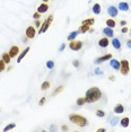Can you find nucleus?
Here are the masks:
<instances>
[{
    "instance_id": "obj_18",
    "label": "nucleus",
    "mask_w": 131,
    "mask_h": 132,
    "mask_svg": "<svg viewBox=\"0 0 131 132\" xmlns=\"http://www.w3.org/2000/svg\"><path fill=\"white\" fill-rule=\"evenodd\" d=\"M112 45H113V47H114L115 50H121V43H120V40L119 38H117V37H114L112 40Z\"/></svg>"
},
{
    "instance_id": "obj_41",
    "label": "nucleus",
    "mask_w": 131,
    "mask_h": 132,
    "mask_svg": "<svg viewBox=\"0 0 131 132\" xmlns=\"http://www.w3.org/2000/svg\"><path fill=\"white\" fill-rule=\"evenodd\" d=\"M120 25H121V26H126V25H127V20H121V22H120Z\"/></svg>"
},
{
    "instance_id": "obj_40",
    "label": "nucleus",
    "mask_w": 131,
    "mask_h": 132,
    "mask_svg": "<svg viewBox=\"0 0 131 132\" xmlns=\"http://www.w3.org/2000/svg\"><path fill=\"white\" fill-rule=\"evenodd\" d=\"M127 46L131 50V38H130V40H128V41H127Z\"/></svg>"
},
{
    "instance_id": "obj_13",
    "label": "nucleus",
    "mask_w": 131,
    "mask_h": 132,
    "mask_svg": "<svg viewBox=\"0 0 131 132\" xmlns=\"http://www.w3.org/2000/svg\"><path fill=\"white\" fill-rule=\"evenodd\" d=\"M110 61V65L114 69V70H119L120 69V61L117 59H110L109 60Z\"/></svg>"
},
{
    "instance_id": "obj_25",
    "label": "nucleus",
    "mask_w": 131,
    "mask_h": 132,
    "mask_svg": "<svg viewBox=\"0 0 131 132\" xmlns=\"http://www.w3.org/2000/svg\"><path fill=\"white\" fill-rule=\"evenodd\" d=\"M76 104L78 105V106H83L84 104H86V98H85V97H79V98H77Z\"/></svg>"
},
{
    "instance_id": "obj_10",
    "label": "nucleus",
    "mask_w": 131,
    "mask_h": 132,
    "mask_svg": "<svg viewBox=\"0 0 131 132\" xmlns=\"http://www.w3.org/2000/svg\"><path fill=\"white\" fill-rule=\"evenodd\" d=\"M29 50H31V47L27 46V47H25V49L22 51V53H20V54L17 56V63H20V61H22V60L26 56V54H27V53L29 52Z\"/></svg>"
},
{
    "instance_id": "obj_5",
    "label": "nucleus",
    "mask_w": 131,
    "mask_h": 132,
    "mask_svg": "<svg viewBox=\"0 0 131 132\" xmlns=\"http://www.w3.org/2000/svg\"><path fill=\"white\" fill-rule=\"evenodd\" d=\"M69 49L72 51H79L83 49V42L78 40H72L69 43Z\"/></svg>"
},
{
    "instance_id": "obj_37",
    "label": "nucleus",
    "mask_w": 131,
    "mask_h": 132,
    "mask_svg": "<svg viewBox=\"0 0 131 132\" xmlns=\"http://www.w3.org/2000/svg\"><path fill=\"white\" fill-rule=\"evenodd\" d=\"M72 65L73 67H76V68H78L80 65V62L78 61V60H75V61H72Z\"/></svg>"
},
{
    "instance_id": "obj_42",
    "label": "nucleus",
    "mask_w": 131,
    "mask_h": 132,
    "mask_svg": "<svg viewBox=\"0 0 131 132\" xmlns=\"http://www.w3.org/2000/svg\"><path fill=\"white\" fill-rule=\"evenodd\" d=\"M61 130H62V131H67V130H68V127H67V125H62V127H61Z\"/></svg>"
},
{
    "instance_id": "obj_44",
    "label": "nucleus",
    "mask_w": 131,
    "mask_h": 132,
    "mask_svg": "<svg viewBox=\"0 0 131 132\" xmlns=\"http://www.w3.org/2000/svg\"><path fill=\"white\" fill-rule=\"evenodd\" d=\"M105 131L106 130H105V129H103V128L102 129H98V130H97V132H105Z\"/></svg>"
},
{
    "instance_id": "obj_48",
    "label": "nucleus",
    "mask_w": 131,
    "mask_h": 132,
    "mask_svg": "<svg viewBox=\"0 0 131 132\" xmlns=\"http://www.w3.org/2000/svg\"><path fill=\"white\" fill-rule=\"evenodd\" d=\"M89 1H92V0H89Z\"/></svg>"
},
{
    "instance_id": "obj_27",
    "label": "nucleus",
    "mask_w": 131,
    "mask_h": 132,
    "mask_svg": "<svg viewBox=\"0 0 131 132\" xmlns=\"http://www.w3.org/2000/svg\"><path fill=\"white\" fill-rule=\"evenodd\" d=\"M63 89H64V86H62V85H61V86H59L58 88H56L55 90L52 93V96H56V95H59L62 90H63Z\"/></svg>"
},
{
    "instance_id": "obj_28",
    "label": "nucleus",
    "mask_w": 131,
    "mask_h": 132,
    "mask_svg": "<svg viewBox=\"0 0 131 132\" xmlns=\"http://www.w3.org/2000/svg\"><path fill=\"white\" fill-rule=\"evenodd\" d=\"M16 127V124L15 123H10V124H8V125H6V127L4 128V131L5 132H7V131H10V130H13V129Z\"/></svg>"
},
{
    "instance_id": "obj_24",
    "label": "nucleus",
    "mask_w": 131,
    "mask_h": 132,
    "mask_svg": "<svg viewBox=\"0 0 131 132\" xmlns=\"http://www.w3.org/2000/svg\"><path fill=\"white\" fill-rule=\"evenodd\" d=\"M89 28H91V26H88V25H80V27L78 28V32H79V34H85L86 32L89 31Z\"/></svg>"
},
{
    "instance_id": "obj_36",
    "label": "nucleus",
    "mask_w": 131,
    "mask_h": 132,
    "mask_svg": "<svg viewBox=\"0 0 131 132\" xmlns=\"http://www.w3.org/2000/svg\"><path fill=\"white\" fill-rule=\"evenodd\" d=\"M40 17H41V14L38 13V11H36V13H34V15H33V18H34L35 20H36V19H40Z\"/></svg>"
},
{
    "instance_id": "obj_20",
    "label": "nucleus",
    "mask_w": 131,
    "mask_h": 132,
    "mask_svg": "<svg viewBox=\"0 0 131 132\" xmlns=\"http://www.w3.org/2000/svg\"><path fill=\"white\" fill-rule=\"evenodd\" d=\"M105 24H106V26H108V27H110V28H114L115 26H117V22H115V20L113 19V18L106 19Z\"/></svg>"
},
{
    "instance_id": "obj_33",
    "label": "nucleus",
    "mask_w": 131,
    "mask_h": 132,
    "mask_svg": "<svg viewBox=\"0 0 131 132\" xmlns=\"http://www.w3.org/2000/svg\"><path fill=\"white\" fill-rule=\"evenodd\" d=\"M45 102H46V97H42L40 100V102H38V105H40V106H43V105L45 104Z\"/></svg>"
},
{
    "instance_id": "obj_3",
    "label": "nucleus",
    "mask_w": 131,
    "mask_h": 132,
    "mask_svg": "<svg viewBox=\"0 0 131 132\" xmlns=\"http://www.w3.org/2000/svg\"><path fill=\"white\" fill-rule=\"evenodd\" d=\"M119 71H120L122 76H128L130 73V63L128 60L123 59L120 61V69H119Z\"/></svg>"
},
{
    "instance_id": "obj_6",
    "label": "nucleus",
    "mask_w": 131,
    "mask_h": 132,
    "mask_svg": "<svg viewBox=\"0 0 131 132\" xmlns=\"http://www.w3.org/2000/svg\"><path fill=\"white\" fill-rule=\"evenodd\" d=\"M35 35H36V29H35V27L34 26H28V27L26 28L25 36H27L29 40H32V38L35 37Z\"/></svg>"
},
{
    "instance_id": "obj_46",
    "label": "nucleus",
    "mask_w": 131,
    "mask_h": 132,
    "mask_svg": "<svg viewBox=\"0 0 131 132\" xmlns=\"http://www.w3.org/2000/svg\"><path fill=\"white\" fill-rule=\"evenodd\" d=\"M43 2H45V4H47V1H49V0H42Z\"/></svg>"
},
{
    "instance_id": "obj_38",
    "label": "nucleus",
    "mask_w": 131,
    "mask_h": 132,
    "mask_svg": "<svg viewBox=\"0 0 131 132\" xmlns=\"http://www.w3.org/2000/svg\"><path fill=\"white\" fill-rule=\"evenodd\" d=\"M64 49H66V43H62L60 45V47H59V52H62Z\"/></svg>"
},
{
    "instance_id": "obj_17",
    "label": "nucleus",
    "mask_w": 131,
    "mask_h": 132,
    "mask_svg": "<svg viewBox=\"0 0 131 132\" xmlns=\"http://www.w3.org/2000/svg\"><path fill=\"white\" fill-rule=\"evenodd\" d=\"M120 124H121L122 128H128V127H129V124H130V119L128 118V116H126V118H122L120 120Z\"/></svg>"
},
{
    "instance_id": "obj_35",
    "label": "nucleus",
    "mask_w": 131,
    "mask_h": 132,
    "mask_svg": "<svg viewBox=\"0 0 131 132\" xmlns=\"http://www.w3.org/2000/svg\"><path fill=\"white\" fill-rule=\"evenodd\" d=\"M95 75H97V76H102V75H103V71L101 70L100 68H96V69H95Z\"/></svg>"
},
{
    "instance_id": "obj_2",
    "label": "nucleus",
    "mask_w": 131,
    "mask_h": 132,
    "mask_svg": "<svg viewBox=\"0 0 131 132\" xmlns=\"http://www.w3.org/2000/svg\"><path fill=\"white\" fill-rule=\"evenodd\" d=\"M69 121L73 124L78 125L80 128H84V127H87L88 125V120L85 118V116L80 115V114H76V113H72L69 115Z\"/></svg>"
},
{
    "instance_id": "obj_26",
    "label": "nucleus",
    "mask_w": 131,
    "mask_h": 132,
    "mask_svg": "<svg viewBox=\"0 0 131 132\" xmlns=\"http://www.w3.org/2000/svg\"><path fill=\"white\" fill-rule=\"evenodd\" d=\"M50 86H51V84H50L46 80V81H43L42 82V85H41V89H42V90H46V89L50 88Z\"/></svg>"
},
{
    "instance_id": "obj_7",
    "label": "nucleus",
    "mask_w": 131,
    "mask_h": 132,
    "mask_svg": "<svg viewBox=\"0 0 131 132\" xmlns=\"http://www.w3.org/2000/svg\"><path fill=\"white\" fill-rule=\"evenodd\" d=\"M110 59H112V54H111V53H106V54H104L102 56H100V58L95 59L94 63L95 64H101V63H103L104 61H109Z\"/></svg>"
},
{
    "instance_id": "obj_39",
    "label": "nucleus",
    "mask_w": 131,
    "mask_h": 132,
    "mask_svg": "<svg viewBox=\"0 0 131 132\" xmlns=\"http://www.w3.org/2000/svg\"><path fill=\"white\" fill-rule=\"evenodd\" d=\"M121 32H122V33H128V32H129V28L126 27V26H123V27H122V29H121Z\"/></svg>"
},
{
    "instance_id": "obj_32",
    "label": "nucleus",
    "mask_w": 131,
    "mask_h": 132,
    "mask_svg": "<svg viewBox=\"0 0 131 132\" xmlns=\"http://www.w3.org/2000/svg\"><path fill=\"white\" fill-rule=\"evenodd\" d=\"M46 67H47V69H53V68H54V61L49 60V61L46 62Z\"/></svg>"
},
{
    "instance_id": "obj_34",
    "label": "nucleus",
    "mask_w": 131,
    "mask_h": 132,
    "mask_svg": "<svg viewBox=\"0 0 131 132\" xmlns=\"http://www.w3.org/2000/svg\"><path fill=\"white\" fill-rule=\"evenodd\" d=\"M34 25H35V28H38V27H41V25H42V23L40 22V19H36L34 22Z\"/></svg>"
},
{
    "instance_id": "obj_23",
    "label": "nucleus",
    "mask_w": 131,
    "mask_h": 132,
    "mask_svg": "<svg viewBox=\"0 0 131 132\" xmlns=\"http://www.w3.org/2000/svg\"><path fill=\"white\" fill-rule=\"evenodd\" d=\"M1 59L5 61V63H6V64H9V63H10V61H11V58H10L9 53H2Z\"/></svg>"
},
{
    "instance_id": "obj_22",
    "label": "nucleus",
    "mask_w": 131,
    "mask_h": 132,
    "mask_svg": "<svg viewBox=\"0 0 131 132\" xmlns=\"http://www.w3.org/2000/svg\"><path fill=\"white\" fill-rule=\"evenodd\" d=\"M95 24V18H86L81 22V25H88V26H92Z\"/></svg>"
},
{
    "instance_id": "obj_43",
    "label": "nucleus",
    "mask_w": 131,
    "mask_h": 132,
    "mask_svg": "<svg viewBox=\"0 0 131 132\" xmlns=\"http://www.w3.org/2000/svg\"><path fill=\"white\" fill-rule=\"evenodd\" d=\"M109 79L111 80V81H115V77H114V76H110Z\"/></svg>"
},
{
    "instance_id": "obj_16",
    "label": "nucleus",
    "mask_w": 131,
    "mask_h": 132,
    "mask_svg": "<svg viewBox=\"0 0 131 132\" xmlns=\"http://www.w3.org/2000/svg\"><path fill=\"white\" fill-rule=\"evenodd\" d=\"M118 9L121 11H129V4L128 2H120L118 6Z\"/></svg>"
},
{
    "instance_id": "obj_30",
    "label": "nucleus",
    "mask_w": 131,
    "mask_h": 132,
    "mask_svg": "<svg viewBox=\"0 0 131 132\" xmlns=\"http://www.w3.org/2000/svg\"><path fill=\"white\" fill-rule=\"evenodd\" d=\"M95 114H96L97 118H104V116H105V112H104V111H102V110H97Z\"/></svg>"
},
{
    "instance_id": "obj_29",
    "label": "nucleus",
    "mask_w": 131,
    "mask_h": 132,
    "mask_svg": "<svg viewBox=\"0 0 131 132\" xmlns=\"http://www.w3.org/2000/svg\"><path fill=\"white\" fill-rule=\"evenodd\" d=\"M119 122H120V118H119V116H115V118L111 119V125L112 127H115Z\"/></svg>"
},
{
    "instance_id": "obj_15",
    "label": "nucleus",
    "mask_w": 131,
    "mask_h": 132,
    "mask_svg": "<svg viewBox=\"0 0 131 132\" xmlns=\"http://www.w3.org/2000/svg\"><path fill=\"white\" fill-rule=\"evenodd\" d=\"M113 112L115 114H122L124 112V106L122 104H117L114 106V109H113Z\"/></svg>"
},
{
    "instance_id": "obj_9",
    "label": "nucleus",
    "mask_w": 131,
    "mask_h": 132,
    "mask_svg": "<svg viewBox=\"0 0 131 132\" xmlns=\"http://www.w3.org/2000/svg\"><path fill=\"white\" fill-rule=\"evenodd\" d=\"M8 53H9V55H10V58H11V59L16 58V56L18 55V53H19V47L17 46V45L11 46L10 49H9V51H8Z\"/></svg>"
},
{
    "instance_id": "obj_19",
    "label": "nucleus",
    "mask_w": 131,
    "mask_h": 132,
    "mask_svg": "<svg viewBox=\"0 0 131 132\" xmlns=\"http://www.w3.org/2000/svg\"><path fill=\"white\" fill-rule=\"evenodd\" d=\"M102 13V7H101L100 4H95L93 5V14L95 15H100Z\"/></svg>"
},
{
    "instance_id": "obj_11",
    "label": "nucleus",
    "mask_w": 131,
    "mask_h": 132,
    "mask_svg": "<svg viewBox=\"0 0 131 132\" xmlns=\"http://www.w3.org/2000/svg\"><path fill=\"white\" fill-rule=\"evenodd\" d=\"M109 44H110L109 37H102L98 40V46H101V47H108Z\"/></svg>"
},
{
    "instance_id": "obj_45",
    "label": "nucleus",
    "mask_w": 131,
    "mask_h": 132,
    "mask_svg": "<svg viewBox=\"0 0 131 132\" xmlns=\"http://www.w3.org/2000/svg\"><path fill=\"white\" fill-rule=\"evenodd\" d=\"M50 130H51V131L55 130V127H54V125H51V128H50Z\"/></svg>"
},
{
    "instance_id": "obj_31",
    "label": "nucleus",
    "mask_w": 131,
    "mask_h": 132,
    "mask_svg": "<svg viewBox=\"0 0 131 132\" xmlns=\"http://www.w3.org/2000/svg\"><path fill=\"white\" fill-rule=\"evenodd\" d=\"M6 70V63H5V61L4 60H0V72H2V71H5Z\"/></svg>"
},
{
    "instance_id": "obj_21",
    "label": "nucleus",
    "mask_w": 131,
    "mask_h": 132,
    "mask_svg": "<svg viewBox=\"0 0 131 132\" xmlns=\"http://www.w3.org/2000/svg\"><path fill=\"white\" fill-rule=\"evenodd\" d=\"M78 34H79V32H78V31H72V32H71L70 34L67 36V40L69 41V42H70V41H72V40H76V37L78 36Z\"/></svg>"
},
{
    "instance_id": "obj_4",
    "label": "nucleus",
    "mask_w": 131,
    "mask_h": 132,
    "mask_svg": "<svg viewBox=\"0 0 131 132\" xmlns=\"http://www.w3.org/2000/svg\"><path fill=\"white\" fill-rule=\"evenodd\" d=\"M52 22H53V15H50V16L42 23V25H41L40 29H38V34H43V33H45L47 29L50 28V26H51Z\"/></svg>"
},
{
    "instance_id": "obj_1",
    "label": "nucleus",
    "mask_w": 131,
    "mask_h": 132,
    "mask_svg": "<svg viewBox=\"0 0 131 132\" xmlns=\"http://www.w3.org/2000/svg\"><path fill=\"white\" fill-rule=\"evenodd\" d=\"M85 98H86V103H95V102L100 101L102 98V90H101L98 87H92L89 88L85 94Z\"/></svg>"
},
{
    "instance_id": "obj_8",
    "label": "nucleus",
    "mask_w": 131,
    "mask_h": 132,
    "mask_svg": "<svg viewBox=\"0 0 131 132\" xmlns=\"http://www.w3.org/2000/svg\"><path fill=\"white\" fill-rule=\"evenodd\" d=\"M108 14H109V16H111L112 18H114V17L118 16L119 9L117 7H114V6H109L108 7Z\"/></svg>"
},
{
    "instance_id": "obj_12",
    "label": "nucleus",
    "mask_w": 131,
    "mask_h": 132,
    "mask_svg": "<svg viewBox=\"0 0 131 132\" xmlns=\"http://www.w3.org/2000/svg\"><path fill=\"white\" fill-rule=\"evenodd\" d=\"M47 10H49V5L45 4V2H42V4H41L37 7V10L36 11H38L40 14H44V13H46Z\"/></svg>"
},
{
    "instance_id": "obj_14",
    "label": "nucleus",
    "mask_w": 131,
    "mask_h": 132,
    "mask_svg": "<svg viewBox=\"0 0 131 132\" xmlns=\"http://www.w3.org/2000/svg\"><path fill=\"white\" fill-rule=\"evenodd\" d=\"M103 34L106 35V37H113V35H114V32H113V28H110V27H104L103 28Z\"/></svg>"
},
{
    "instance_id": "obj_47",
    "label": "nucleus",
    "mask_w": 131,
    "mask_h": 132,
    "mask_svg": "<svg viewBox=\"0 0 131 132\" xmlns=\"http://www.w3.org/2000/svg\"><path fill=\"white\" fill-rule=\"evenodd\" d=\"M129 32H130V35H131V27H130V29H129Z\"/></svg>"
}]
</instances>
